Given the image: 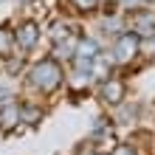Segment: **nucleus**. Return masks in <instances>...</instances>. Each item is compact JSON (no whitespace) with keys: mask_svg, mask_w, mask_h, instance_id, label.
Masks as SVG:
<instances>
[{"mask_svg":"<svg viewBox=\"0 0 155 155\" xmlns=\"http://www.w3.org/2000/svg\"><path fill=\"white\" fill-rule=\"evenodd\" d=\"M14 51V25H0V59Z\"/></svg>","mask_w":155,"mask_h":155,"instance_id":"nucleus-12","label":"nucleus"},{"mask_svg":"<svg viewBox=\"0 0 155 155\" xmlns=\"http://www.w3.org/2000/svg\"><path fill=\"white\" fill-rule=\"evenodd\" d=\"M20 116H23V121H25V124H40V121H42V116H45V110H42V104H40V102H31V99H25V102H20Z\"/></svg>","mask_w":155,"mask_h":155,"instance_id":"nucleus-11","label":"nucleus"},{"mask_svg":"<svg viewBox=\"0 0 155 155\" xmlns=\"http://www.w3.org/2000/svg\"><path fill=\"white\" fill-rule=\"evenodd\" d=\"M152 8H155V6H152Z\"/></svg>","mask_w":155,"mask_h":155,"instance_id":"nucleus-20","label":"nucleus"},{"mask_svg":"<svg viewBox=\"0 0 155 155\" xmlns=\"http://www.w3.org/2000/svg\"><path fill=\"white\" fill-rule=\"evenodd\" d=\"M23 87L37 99H51L54 93H59L65 87V65L59 59H54L51 54L28 62V68L23 74Z\"/></svg>","mask_w":155,"mask_h":155,"instance_id":"nucleus-1","label":"nucleus"},{"mask_svg":"<svg viewBox=\"0 0 155 155\" xmlns=\"http://www.w3.org/2000/svg\"><path fill=\"white\" fill-rule=\"evenodd\" d=\"M110 155H138V144H133V141L116 144V147L110 150Z\"/></svg>","mask_w":155,"mask_h":155,"instance_id":"nucleus-14","label":"nucleus"},{"mask_svg":"<svg viewBox=\"0 0 155 155\" xmlns=\"http://www.w3.org/2000/svg\"><path fill=\"white\" fill-rule=\"evenodd\" d=\"M17 90L12 87V85H3V82H0V104H8V102H17Z\"/></svg>","mask_w":155,"mask_h":155,"instance_id":"nucleus-15","label":"nucleus"},{"mask_svg":"<svg viewBox=\"0 0 155 155\" xmlns=\"http://www.w3.org/2000/svg\"><path fill=\"white\" fill-rule=\"evenodd\" d=\"M42 42V25L37 20H20L14 25V48L20 54H34Z\"/></svg>","mask_w":155,"mask_h":155,"instance_id":"nucleus-4","label":"nucleus"},{"mask_svg":"<svg viewBox=\"0 0 155 155\" xmlns=\"http://www.w3.org/2000/svg\"><path fill=\"white\" fill-rule=\"evenodd\" d=\"M144 45H150V48L155 51V37H152V40H144Z\"/></svg>","mask_w":155,"mask_h":155,"instance_id":"nucleus-17","label":"nucleus"},{"mask_svg":"<svg viewBox=\"0 0 155 155\" xmlns=\"http://www.w3.org/2000/svg\"><path fill=\"white\" fill-rule=\"evenodd\" d=\"M102 54H104V45H102V40H99L96 34H87V31L79 34L74 62H87V65H93V62L102 57Z\"/></svg>","mask_w":155,"mask_h":155,"instance_id":"nucleus-6","label":"nucleus"},{"mask_svg":"<svg viewBox=\"0 0 155 155\" xmlns=\"http://www.w3.org/2000/svg\"><path fill=\"white\" fill-rule=\"evenodd\" d=\"M102 8H116V0H102Z\"/></svg>","mask_w":155,"mask_h":155,"instance_id":"nucleus-16","label":"nucleus"},{"mask_svg":"<svg viewBox=\"0 0 155 155\" xmlns=\"http://www.w3.org/2000/svg\"><path fill=\"white\" fill-rule=\"evenodd\" d=\"M93 93H96V99L104 107H110V110H113V107H118V104L127 102V79H121V74H116V71H113L110 76H104V79L96 82Z\"/></svg>","mask_w":155,"mask_h":155,"instance_id":"nucleus-3","label":"nucleus"},{"mask_svg":"<svg viewBox=\"0 0 155 155\" xmlns=\"http://www.w3.org/2000/svg\"><path fill=\"white\" fill-rule=\"evenodd\" d=\"M104 57L113 62L116 71H127V68H133L135 62L144 57V40L135 31L127 28V31H121L118 37H113L110 42H107Z\"/></svg>","mask_w":155,"mask_h":155,"instance_id":"nucleus-2","label":"nucleus"},{"mask_svg":"<svg viewBox=\"0 0 155 155\" xmlns=\"http://www.w3.org/2000/svg\"><path fill=\"white\" fill-rule=\"evenodd\" d=\"M71 17H96L102 12V0H62Z\"/></svg>","mask_w":155,"mask_h":155,"instance_id":"nucleus-9","label":"nucleus"},{"mask_svg":"<svg viewBox=\"0 0 155 155\" xmlns=\"http://www.w3.org/2000/svg\"><path fill=\"white\" fill-rule=\"evenodd\" d=\"M144 6H155V0H144Z\"/></svg>","mask_w":155,"mask_h":155,"instance_id":"nucleus-18","label":"nucleus"},{"mask_svg":"<svg viewBox=\"0 0 155 155\" xmlns=\"http://www.w3.org/2000/svg\"><path fill=\"white\" fill-rule=\"evenodd\" d=\"M127 28L135 31L141 40H152L155 37V8L152 6H144L138 12H133L127 17Z\"/></svg>","mask_w":155,"mask_h":155,"instance_id":"nucleus-5","label":"nucleus"},{"mask_svg":"<svg viewBox=\"0 0 155 155\" xmlns=\"http://www.w3.org/2000/svg\"><path fill=\"white\" fill-rule=\"evenodd\" d=\"M25 68H28V54L14 51V54H8V57L0 59V74L3 76H23Z\"/></svg>","mask_w":155,"mask_h":155,"instance_id":"nucleus-8","label":"nucleus"},{"mask_svg":"<svg viewBox=\"0 0 155 155\" xmlns=\"http://www.w3.org/2000/svg\"><path fill=\"white\" fill-rule=\"evenodd\" d=\"M82 28H79V23L74 20L71 14H59V17H54V20L48 23V40H51V45L54 42H62V40H68V37H74V34H79Z\"/></svg>","mask_w":155,"mask_h":155,"instance_id":"nucleus-7","label":"nucleus"},{"mask_svg":"<svg viewBox=\"0 0 155 155\" xmlns=\"http://www.w3.org/2000/svg\"><path fill=\"white\" fill-rule=\"evenodd\" d=\"M87 155H110V152H87Z\"/></svg>","mask_w":155,"mask_h":155,"instance_id":"nucleus-19","label":"nucleus"},{"mask_svg":"<svg viewBox=\"0 0 155 155\" xmlns=\"http://www.w3.org/2000/svg\"><path fill=\"white\" fill-rule=\"evenodd\" d=\"M23 116H20V99L17 102H8V104H0V130L8 133L14 127H20Z\"/></svg>","mask_w":155,"mask_h":155,"instance_id":"nucleus-10","label":"nucleus"},{"mask_svg":"<svg viewBox=\"0 0 155 155\" xmlns=\"http://www.w3.org/2000/svg\"><path fill=\"white\" fill-rule=\"evenodd\" d=\"M116 8H118L121 14H127V17H130L133 12L144 8V0H116Z\"/></svg>","mask_w":155,"mask_h":155,"instance_id":"nucleus-13","label":"nucleus"}]
</instances>
